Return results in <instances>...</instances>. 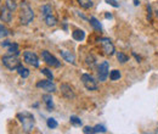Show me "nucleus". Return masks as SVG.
<instances>
[{"label": "nucleus", "mask_w": 158, "mask_h": 134, "mask_svg": "<svg viewBox=\"0 0 158 134\" xmlns=\"http://www.w3.org/2000/svg\"><path fill=\"white\" fill-rule=\"evenodd\" d=\"M60 54H61L62 58H63L64 61H67L68 63H72V65H74V63H76V55H74L73 53L67 51V50H61V51H60Z\"/></svg>", "instance_id": "11"}, {"label": "nucleus", "mask_w": 158, "mask_h": 134, "mask_svg": "<svg viewBox=\"0 0 158 134\" xmlns=\"http://www.w3.org/2000/svg\"><path fill=\"white\" fill-rule=\"evenodd\" d=\"M5 5H6V7H7L10 11H15V10L17 9V4H16L15 0H6Z\"/></svg>", "instance_id": "22"}, {"label": "nucleus", "mask_w": 158, "mask_h": 134, "mask_svg": "<svg viewBox=\"0 0 158 134\" xmlns=\"http://www.w3.org/2000/svg\"><path fill=\"white\" fill-rule=\"evenodd\" d=\"M147 11H148L147 17H148V19H152V9H151V5H147Z\"/></svg>", "instance_id": "31"}, {"label": "nucleus", "mask_w": 158, "mask_h": 134, "mask_svg": "<svg viewBox=\"0 0 158 134\" xmlns=\"http://www.w3.org/2000/svg\"><path fill=\"white\" fill-rule=\"evenodd\" d=\"M7 51H9V54H11V55H19V54H20L19 44H16V43H11L10 46H9V49H7Z\"/></svg>", "instance_id": "18"}, {"label": "nucleus", "mask_w": 158, "mask_h": 134, "mask_svg": "<svg viewBox=\"0 0 158 134\" xmlns=\"http://www.w3.org/2000/svg\"><path fill=\"white\" fill-rule=\"evenodd\" d=\"M41 99H43V101L45 102L48 111H52V110H54V101H52V96L50 95V94H44V95L41 96Z\"/></svg>", "instance_id": "13"}, {"label": "nucleus", "mask_w": 158, "mask_h": 134, "mask_svg": "<svg viewBox=\"0 0 158 134\" xmlns=\"http://www.w3.org/2000/svg\"><path fill=\"white\" fill-rule=\"evenodd\" d=\"M119 78H120V72H119L118 70L111 71V73H110V79L111 80H118Z\"/></svg>", "instance_id": "25"}, {"label": "nucleus", "mask_w": 158, "mask_h": 134, "mask_svg": "<svg viewBox=\"0 0 158 134\" xmlns=\"http://www.w3.org/2000/svg\"><path fill=\"white\" fill-rule=\"evenodd\" d=\"M41 73L45 75L49 79H54V75H52V72H51L49 68H43V70H41Z\"/></svg>", "instance_id": "28"}, {"label": "nucleus", "mask_w": 158, "mask_h": 134, "mask_svg": "<svg viewBox=\"0 0 158 134\" xmlns=\"http://www.w3.org/2000/svg\"><path fill=\"white\" fill-rule=\"evenodd\" d=\"M80 80H81V83L84 84V87H85L88 90H90V92H95V90H98V88H99L98 82L95 80V78L93 76H90L89 73L81 75Z\"/></svg>", "instance_id": "4"}, {"label": "nucleus", "mask_w": 158, "mask_h": 134, "mask_svg": "<svg viewBox=\"0 0 158 134\" xmlns=\"http://www.w3.org/2000/svg\"><path fill=\"white\" fill-rule=\"evenodd\" d=\"M41 58L43 60L46 62V65H49V66H51V67H61V62H60L57 58H55L54 55H51L49 51H46V50H44L43 53H41Z\"/></svg>", "instance_id": "7"}, {"label": "nucleus", "mask_w": 158, "mask_h": 134, "mask_svg": "<svg viewBox=\"0 0 158 134\" xmlns=\"http://www.w3.org/2000/svg\"><path fill=\"white\" fill-rule=\"evenodd\" d=\"M23 58H24V61L28 65H31L33 67H39V58H38L35 53H33V51H24Z\"/></svg>", "instance_id": "9"}, {"label": "nucleus", "mask_w": 158, "mask_h": 134, "mask_svg": "<svg viewBox=\"0 0 158 134\" xmlns=\"http://www.w3.org/2000/svg\"><path fill=\"white\" fill-rule=\"evenodd\" d=\"M110 71V63L108 61H103L102 63H100L98 67V78L100 82H105L108 77V72Z\"/></svg>", "instance_id": "5"}, {"label": "nucleus", "mask_w": 158, "mask_h": 134, "mask_svg": "<svg viewBox=\"0 0 158 134\" xmlns=\"http://www.w3.org/2000/svg\"><path fill=\"white\" fill-rule=\"evenodd\" d=\"M12 11H10L6 6L5 7H2V10L0 11V19L2 21V22H11V19H12V14H11Z\"/></svg>", "instance_id": "12"}, {"label": "nucleus", "mask_w": 158, "mask_h": 134, "mask_svg": "<svg viewBox=\"0 0 158 134\" xmlns=\"http://www.w3.org/2000/svg\"><path fill=\"white\" fill-rule=\"evenodd\" d=\"M157 12H158V11H157Z\"/></svg>", "instance_id": "36"}, {"label": "nucleus", "mask_w": 158, "mask_h": 134, "mask_svg": "<svg viewBox=\"0 0 158 134\" xmlns=\"http://www.w3.org/2000/svg\"><path fill=\"white\" fill-rule=\"evenodd\" d=\"M37 88H40V89H43V90H45V92H48V93H54V92H56V85H55V83L52 82V79H44V80H39L38 83H37Z\"/></svg>", "instance_id": "6"}, {"label": "nucleus", "mask_w": 158, "mask_h": 134, "mask_svg": "<svg viewBox=\"0 0 158 134\" xmlns=\"http://www.w3.org/2000/svg\"><path fill=\"white\" fill-rule=\"evenodd\" d=\"M106 2L110 4V5H112L113 7H119V4L117 2V0H106Z\"/></svg>", "instance_id": "30"}, {"label": "nucleus", "mask_w": 158, "mask_h": 134, "mask_svg": "<svg viewBox=\"0 0 158 134\" xmlns=\"http://www.w3.org/2000/svg\"><path fill=\"white\" fill-rule=\"evenodd\" d=\"M105 17H106V19H112V15H111V14H106Z\"/></svg>", "instance_id": "34"}, {"label": "nucleus", "mask_w": 158, "mask_h": 134, "mask_svg": "<svg viewBox=\"0 0 158 134\" xmlns=\"http://www.w3.org/2000/svg\"><path fill=\"white\" fill-rule=\"evenodd\" d=\"M60 89H61V94L64 96L66 99L72 100V99L76 97L74 90H73V88H72L69 84H67V83H62L61 87H60Z\"/></svg>", "instance_id": "10"}, {"label": "nucleus", "mask_w": 158, "mask_h": 134, "mask_svg": "<svg viewBox=\"0 0 158 134\" xmlns=\"http://www.w3.org/2000/svg\"><path fill=\"white\" fill-rule=\"evenodd\" d=\"M134 5H135V6H139V5H140V1H139V0H134Z\"/></svg>", "instance_id": "35"}, {"label": "nucleus", "mask_w": 158, "mask_h": 134, "mask_svg": "<svg viewBox=\"0 0 158 134\" xmlns=\"http://www.w3.org/2000/svg\"><path fill=\"white\" fill-rule=\"evenodd\" d=\"M78 4L83 9H90L93 6V0H78Z\"/></svg>", "instance_id": "20"}, {"label": "nucleus", "mask_w": 158, "mask_h": 134, "mask_svg": "<svg viewBox=\"0 0 158 134\" xmlns=\"http://www.w3.org/2000/svg\"><path fill=\"white\" fill-rule=\"evenodd\" d=\"M44 19H45L46 26H49V27H54V26L57 24V19H56L54 15H49V16L44 17Z\"/></svg>", "instance_id": "15"}, {"label": "nucleus", "mask_w": 158, "mask_h": 134, "mask_svg": "<svg viewBox=\"0 0 158 134\" xmlns=\"http://www.w3.org/2000/svg\"><path fill=\"white\" fill-rule=\"evenodd\" d=\"M83 133H85V134L94 133V129H93V127H89V126H86V127H84V128H83Z\"/></svg>", "instance_id": "29"}, {"label": "nucleus", "mask_w": 158, "mask_h": 134, "mask_svg": "<svg viewBox=\"0 0 158 134\" xmlns=\"http://www.w3.org/2000/svg\"><path fill=\"white\" fill-rule=\"evenodd\" d=\"M34 19V12L27 0H23L20 5V21L22 24L27 26Z\"/></svg>", "instance_id": "1"}, {"label": "nucleus", "mask_w": 158, "mask_h": 134, "mask_svg": "<svg viewBox=\"0 0 158 134\" xmlns=\"http://www.w3.org/2000/svg\"><path fill=\"white\" fill-rule=\"evenodd\" d=\"M17 118H19V121L21 122L24 132H31L34 128L35 121H34V116L32 115V114H29L27 111L20 112V114H17Z\"/></svg>", "instance_id": "2"}, {"label": "nucleus", "mask_w": 158, "mask_h": 134, "mask_svg": "<svg viewBox=\"0 0 158 134\" xmlns=\"http://www.w3.org/2000/svg\"><path fill=\"white\" fill-rule=\"evenodd\" d=\"M11 43H12V41H9V40H6V41H2V43H1V45H2L4 48H9Z\"/></svg>", "instance_id": "32"}, {"label": "nucleus", "mask_w": 158, "mask_h": 134, "mask_svg": "<svg viewBox=\"0 0 158 134\" xmlns=\"http://www.w3.org/2000/svg\"><path fill=\"white\" fill-rule=\"evenodd\" d=\"M17 72H19V75H20L22 78H27V77L29 76V71H28L26 67H23L22 65H20V66L17 67Z\"/></svg>", "instance_id": "19"}, {"label": "nucleus", "mask_w": 158, "mask_h": 134, "mask_svg": "<svg viewBox=\"0 0 158 134\" xmlns=\"http://www.w3.org/2000/svg\"><path fill=\"white\" fill-rule=\"evenodd\" d=\"M40 10H41L43 17H46V16H49V15H52V7H51L50 5H43Z\"/></svg>", "instance_id": "17"}, {"label": "nucleus", "mask_w": 158, "mask_h": 134, "mask_svg": "<svg viewBox=\"0 0 158 134\" xmlns=\"http://www.w3.org/2000/svg\"><path fill=\"white\" fill-rule=\"evenodd\" d=\"M89 22H90V24L93 26V28L95 29V31H102V26H101V23H100V21L96 17H90L89 19Z\"/></svg>", "instance_id": "16"}, {"label": "nucleus", "mask_w": 158, "mask_h": 134, "mask_svg": "<svg viewBox=\"0 0 158 134\" xmlns=\"http://www.w3.org/2000/svg\"><path fill=\"white\" fill-rule=\"evenodd\" d=\"M46 124H48V127L50 128V129H55V128H57V126H59V123H57V121L55 119V118H48V121H46Z\"/></svg>", "instance_id": "21"}, {"label": "nucleus", "mask_w": 158, "mask_h": 134, "mask_svg": "<svg viewBox=\"0 0 158 134\" xmlns=\"http://www.w3.org/2000/svg\"><path fill=\"white\" fill-rule=\"evenodd\" d=\"M69 121H71V123L73 124V126H76V127H79V126H81V119L77 117V116H71L69 117Z\"/></svg>", "instance_id": "24"}, {"label": "nucleus", "mask_w": 158, "mask_h": 134, "mask_svg": "<svg viewBox=\"0 0 158 134\" xmlns=\"http://www.w3.org/2000/svg\"><path fill=\"white\" fill-rule=\"evenodd\" d=\"M72 37H73L74 40H77V41H81V40H84V38H85V32L81 31V29H76L72 33Z\"/></svg>", "instance_id": "14"}, {"label": "nucleus", "mask_w": 158, "mask_h": 134, "mask_svg": "<svg viewBox=\"0 0 158 134\" xmlns=\"http://www.w3.org/2000/svg\"><path fill=\"white\" fill-rule=\"evenodd\" d=\"M1 61H2L4 66H5L7 70H10V71L17 70V67L21 65V61H20V58H17V55H11V54L2 56V60H1Z\"/></svg>", "instance_id": "3"}, {"label": "nucleus", "mask_w": 158, "mask_h": 134, "mask_svg": "<svg viewBox=\"0 0 158 134\" xmlns=\"http://www.w3.org/2000/svg\"><path fill=\"white\" fill-rule=\"evenodd\" d=\"M116 55H117V60H118L120 63H125L127 61H129V56H128V55H125L124 53H120V51H118Z\"/></svg>", "instance_id": "23"}, {"label": "nucleus", "mask_w": 158, "mask_h": 134, "mask_svg": "<svg viewBox=\"0 0 158 134\" xmlns=\"http://www.w3.org/2000/svg\"><path fill=\"white\" fill-rule=\"evenodd\" d=\"M99 41L101 43V45H102V48H103V51H105L107 55L112 56L113 54H116V49H114V45H113V43L111 41V39L100 38Z\"/></svg>", "instance_id": "8"}, {"label": "nucleus", "mask_w": 158, "mask_h": 134, "mask_svg": "<svg viewBox=\"0 0 158 134\" xmlns=\"http://www.w3.org/2000/svg\"><path fill=\"white\" fill-rule=\"evenodd\" d=\"M9 34H10L9 29H7L5 26L0 24V38H5V37H7Z\"/></svg>", "instance_id": "26"}, {"label": "nucleus", "mask_w": 158, "mask_h": 134, "mask_svg": "<svg viewBox=\"0 0 158 134\" xmlns=\"http://www.w3.org/2000/svg\"><path fill=\"white\" fill-rule=\"evenodd\" d=\"M133 56L138 60V62H140V61H141V56H139L136 53H133Z\"/></svg>", "instance_id": "33"}, {"label": "nucleus", "mask_w": 158, "mask_h": 134, "mask_svg": "<svg viewBox=\"0 0 158 134\" xmlns=\"http://www.w3.org/2000/svg\"><path fill=\"white\" fill-rule=\"evenodd\" d=\"M93 129H94V133H106L107 132L106 127L105 126H101V124H98V126L93 127Z\"/></svg>", "instance_id": "27"}]
</instances>
